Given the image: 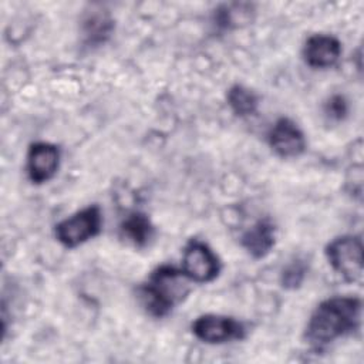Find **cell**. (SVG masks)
Listing matches in <instances>:
<instances>
[{"label":"cell","instance_id":"5","mask_svg":"<svg viewBox=\"0 0 364 364\" xmlns=\"http://www.w3.org/2000/svg\"><path fill=\"white\" fill-rule=\"evenodd\" d=\"M182 270L189 280L208 283L219 274L220 263L208 245L199 240H191L183 249Z\"/></svg>","mask_w":364,"mask_h":364},{"label":"cell","instance_id":"13","mask_svg":"<svg viewBox=\"0 0 364 364\" xmlns=\"http://www.w3.org/2000/svg\"><path fill=\"white\" fill-rule=\"evenodd\" d=\"M252 4L229 3L222 4L215 10V24L220 28H236L247 24L252 20Z\"/></svg>","mask_w":364,"mask_h":364},{"label":"cell","instance_id":"6","mask_svg":"<svg viewBox=\"0 0 364 364\" xmlns=\"http://www.w3.org/2000/svg\"><path fill=\"white\" fill-rule=\"evenodd\" d=\"M193 334L209 344H219L245 337V326L228 316L203 314L192 323Z\"/></svg>","mask_w":364,"mask_h":364},{"label":"cell","instance_id":"8","mask_svg":"<svg viewBox=\"0 0 364 364\" xmlns=\"http://www.w3.org/2000/svg\"><path fill=\"white\" fill-rule=\"evenodd\" d=\"M272 149L282 158L299 156L306 149L301 129L290 118H279L269 132Z\"/></svg>","mask_w":364,"mask_h":364},{"label":"cell","instance_id":"15","mask_svg":"<svg viewBox=\"0 0 364 364\" xmlns=\"http://www.w3.org/2000/svg\"><path fill=\"white\" fill-rule=\"evenodd\" d=\"M306 270L307 266L304 263V260L301 259H296L293 262H290L282 272V284L286 289H296L301 284V282L304 280L306 276Z\"/></svg>","mask_w":364,"mask_h":364},{"label":"cell","instance_id":"3","mask_svg":"<svg viewBox=\"0 0 364 364\" xmlns=\"http://www.w3.org/2000/svg\"><path fill=\"white\" fill-rule=\"evenodd\" d=\"M326 256L334 272L344 280L355 283L363 277V242L360 236L344 235L326 246Z\"/></svg>","mask_w":364,"mask_h":364},{"label":"cell","instance_id":"1","mask_svg":"<svg viewBox=\"0 0 364 364\" xmlns=\"http://www.w3.org/2000/svg\"><path fill=\"white\" fill-rule=\"evenodd\" d=\"M361 300L336 296L321 301L310 316L306 328L307 340L314 346L328 344L351 334L360 326Z\"/></svg>","mask_w":364,"mask_h":364},{"label":"cell","instance_id":"7","mask_svg":"<svg viewBox=\"0 0 364 364\" xmlns=\"http://www.w3.org/2000/svg\"><path fill=\"white\" fill-rule=\"evenodd\" d=\"M60 162V151L48 142H34L27 152V173L33 183H44L50 181Z\"/></svg>","mask_w":364,"mask_h":364},{"label":"cell","instance_id":"10","mask_svg":"<svg viewBox=\"0 0 364 364\" xmlns=\"http://www.w3.org/2000/svg\"><path fill=\"white\" fill-rule=\"evenodd\" d=\"M274 225L270 219H260L249 230L245 232V235L242 236V246L252 257L262 259L272 250V247L274 246Z\"/></svg>","mask_w":364,"mask_h":364},{"label":"cell","instance_id":"4","mask_svg":"<svg viewBox=\"0 0 364 364\" xmlns=\"http://www.w3.org/2000/svg\"><path fill=\"white\" fill-rule=\"evenodd\" d=\"M102 215L97 205L87 206L55 226V237L65 247H75L97 236L101 230Z\"/></svg>","mask_w":364,"mask_h":364},{"label":"cell","instance_id":"14","mask_svg":"<svg viewBox=\"0 0 364 364\" xmlns=\"http://www.w3.org/2000/svg\"><path fill=\"white\" fill-rule=\"evenodd\" d=\"M226 100L232 111L239 117H249L257 111V95L243 85L236 84L230 87L226 94Z\"/></svg>","mask_w":364,"mask_h":364},{"label":"cell","instance_id":"11","mask_svg":"<svg viewBox=\"0 0 364 364\" xmlns=\"http://www.w3.org/2000/svg\"><path fill=\"white\" fill-rule=\"evenodd\" d=\"M81 30L85 44L95 47L104 44L109 38L114 30V20L108 11L102 9H91L82 20Z\"/></svg>","mask_w":364,"mask_h":364},{"label":"cell","instance_id":"12","mask_svg":"<svg viewBox=\"0 0 364 364\" xmlns=\"http://www.w3.org/2000/svg\"><path fill=\"white\" fill-rule=\"evenodd\" d=\"M121 236L136 247H144L154 236V226L149 218L141 212L129 213L119 226Z\"/></svg>","mask_w":364,"mask_h":364},{"label":"cell","instance_id":"16","mask_svg":"<svg viewBox=\"0 0 364 364\" xmlns=\"http://www.w3.org/2000/svg\"><path fill=\"white\" fill-rule=\"evenodd\" d=\"M348 104L344 95L334 94L324 104V114L331 121H341L347 117Z\"/></svg>","mask_w":364,"mask_h":364},{"label":"cell","instance_id":"9","mask_svg":"<svg viewBox=\"0 0 364 364\" xmlns=\"http://www.w3.org/2000/svg\"><path fill=\"white\" fill-rule=\"evenodd\" d=\"M341 54V44L333 36L314 34L307 38L303 55L306 63L313 68H327L337 63Z\"/></svg>","mask_w":364,"mask_h":364},{"label":"cell","instance_id":"2","mask_svg":"<svg viewBox=\"0 0 364 364\" xmlns=\"http://www.w3.org/2000/svg\"><path fill=\"white\" fill-rule=\"evenodd\" d=\"M188 293V277L183 270L168 264L156 267L139 287L144 307L155 317L166 316Z\"/></svg>","mask_w":364,"mask_h":364}]
</instances>
